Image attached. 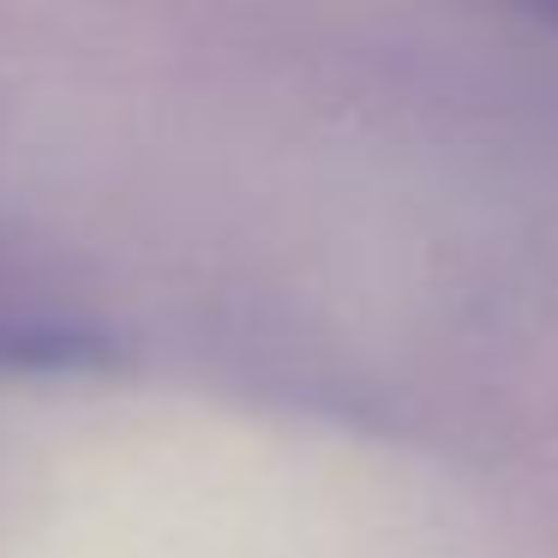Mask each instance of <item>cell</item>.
I'll return each mask as SVG.
<instances>
[{
	"instance_id": "obj_1",
	"label": "cell",
	"mask_w": 558,
	"mask_h": 558,
	"mask_svg": "<svg viewBox=\"0 0 558 558\" xmlns=\"http://www.w3.org/2000/svg\"><path fill=\"white\" fill-rule=\"evenodd\" d=\"M517 7H529V13H541V19H558V0H517Z\"/></svg>"
}]
</instances>
